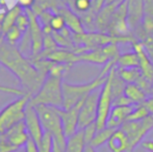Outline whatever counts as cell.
I'll return each mask as SVG.
<instances>
[{
    "label": "cell",
    "mask_w": 153,
    "mask_h": 152,
    "mask_svg": "<svg viewBox=\"0 0 153 152\" xmlns=\"http://www.w3.org/2000/svg\"><path fill=\"white\" fill-rule=\"evenodd\" d=\"M0 65L7 68L19 79L25 93L30 96L40 90L46 79L16 45L10 44L4 39L0 41Z\"/></svg>",
    "instance_id": "1"
},
{
    "label": "cell",
    "mask_w": 153,
    "mask_h": 152,
    "mask_svg": "<svg viewBox=\"0 0 153 152\" xmlns=\"http://www.w3.org/2000/svg\"><path fill=\"white\" fill-rule=\"evenodd\" d=\"M117 59H111L108 63L103 65V68L99 75L90 82L73 85V83H69L67 81H62V96H64L62 108L69 110V108H73L77 103H79L81 100L87 98L92 92L102 87L106 81L111 68L117 65Z\"/></svg>",
    "instance_id": "2"
},
{
    "label": "cell",
    "mask_w": 153,
    "mask_h": 152,
    "mask_svg": "<svg viewBox=\"0 0 153 152\" xmlns=\"http://www.w3.org/2000/svg\"><path fill=\"white\" fill-rule=\"evenodd\" d=\"M62 77L48 75L43 82L42 87L29 100V105L36 106L40 104L62 108L64 104L62 96Z\"/></svg>",
    "instance_id": "3"
},
{
    "label": "cell",
    "mask_w": 153,
    "mask_h": 152,
    "mask_svg": "<svg viewBox=\"0 0 153 152\" xmlns=\"http://www.w3.org/2000/svg\"><path fill=\"white\" fill-rule=\"evenodd\" d=\"M34 108L39 115L44 131L50 133L53 136L54 143H56L62 150H65L67 138L65 136L64 126H62L61 115L59 113V108L40 104V105L34 106Z\"/></svg>",
    "instance_id": "4"
},
{
    "label": "cell",
    "mask_w": 153,
    "mask_h": 152,
    "mask_svg": "<svg viewBox=\"0 0 153 152\" xmlns=\"http://www.w3.org/2000/svg\"><path fill=\"white\" fill-rule=\"evenodd\" d=\"M30 97L29 94L19 96L18 99L12 101L0 110V133H4L16 124L24 121L25 110Z\"/></svg>",
    "instance_id": "5"
},
{
    "label": "cell",
    "mask_w": 153,
    "mask_h": 152,
    "mask_svg": "<svg viewBox=\"0 0 153 152\" xmlns=\"http://www.w3.org/2000/svg\"><path fill=\"white\" fill-rule=\"evenodd\" d=\"M120 128L127 134L130 152H132L133 149L142 143L144 136L153 129V117L149 116L140 121H127Z\"/></svg>",
    "instance_id": "6"
},
{
    "label": "cell",
    "mask_w": 153,
    "mask_h": 152,
    "mask_svg": "<svg viewBox=\"0 0 153 152\" xmlns=\"http://www.w3.org/2000/svg\"><path fill=\"white\" fill-rule=\"evenodd\" d=\"M113 69V68H111ZM111 70L109 72L105 83L100 90V96L98 101V112H97L96 124L98 130L106 127L107 119L113 108V95H111Z\"/></svg>",
    "instance_id": "7"
},
{
    "label": "cell",
    "mask_w": 153,
    "mask_h": 152,
    "mask_svg": "<svg viewBox=\"0 0 153 152\" xmlns=\"http://www.w3.org/2000/svg\"><path fill=\"white\" fill-rule=\"evenodd\" d=\"M119 47L118 44L111 43L106 46L100 48L93 49V50L78 54V62H87L97 65H105L109 61L117 59L119 56Z\"/></svg>",
    "instance_id": "8"
},
{
    "label": "cell",
    "mask_w": 153,
    "mask_h": 152,
    "mask_svg": "<svg viewBox=\"0 0 153 152\" xmlns=\"http://www.w3.org/2000/svg\"><path fill=\"white\" fill-rule=\"evenodd\" d=\"M99 96H100V90L97 89L85 98V102L80 108V113H79L78 130L83 129L88 125L96 122Z\"/></svg>",
    "instance_id": "9"
},
{
    "label": "cell",
    "mask_w": 153,
    "mask_h": 152,
    "mask_svg": "<svg viewBox=\"0 0 153 152\" xmlns=\"http://www.w3.org/2000/svg\"><path fill=\"white\" fill-rule=\"evenodd\" d=\"M29 17V28L28 33L30 35L31 42H32V54L30 57H34L39 55L44 49V31L43 27L41 25V22L39 20V17L36 14H34L31 8L25 10Z\"/></svg>",
    "instance_id": "10"
},
{
    "label": "cell",
    "mask_w": 153,
    "mask_h": 152,
    "mask_svg": "<svg viewBox=\"0 0 153 152\" xmlns=\"http://www.w3.org/2000/svg\"><path fill=\"white\" fill-rule=\"evenodd\" d=\"M129 26L127 22V3L126 0L123 1L117 7L111 24L108 27V35L113 37H121V36H129Z\"/></svg>",
    "instance_id": "11"
},
{
    "label": "cell",
    "mask_w": 153,
    "mask_h": 152,
    "mask_svg": "<svg viewBox=\"0 0 153 152\" xmlns=\"http://www.w3.org/2000/svg\"><path fill=\"white\" fill-rule=\"evenodd\" d=\"M85 98L81 100L79 103L74 105L73 108H69V110H65V108H59V113L61 115L62 126H64V131L66 138L73 136L78 131V121H79V113H80V108L82 106L83 102H85Z\"/></svg>",
    "instance_id": "12"
},
{
    "label": "cell",
    "mask_w": 153,
    "mask_h": 152,
    "mask_svg": "<svg viewBox=\"0 0 153 152\" xmlns=\"http://www.w3.org/2000/svg\"><path fill=\"white\" fill-rule=\"evenodd\" d=\"M24 122L26 124L27 131L29 133V136L32 141L36 144V146L41 144L43 140V136L45 134V131L42 127L40 118L36 113L34 106L27 105L26 110H25V119Z\"/></svg>",
    "instance_id": "13"
},
{
    "label": "cell",
    "mask_w": 153,
    "mask_h": 152,
    "mask_svg": "<svg viewBox=\"0 0 153 152\" xmlns=\"http://www.w3.org/2000/svg\"><path fill=\"white\" fill-rule=\"evenodd\" d=\"M127 3V22L132 30H137L142 25L145 17L144 0H126Z\"/></svg>",
    "instance_id": "14"
},
{
    "label": "cell",
    "mask_w": 153,
    "mask_h": 152,
    "mask_svg": "<svg viewBox=\"0 0 153 152\" xmlns=\"http://www.w3.org/2000/svg\"><path fill=\"white\" fill-rule=\"evenodd\" d=\"M133 51L137 54L140 59V70L142 72V76L146 78L148 81L153 83V62L148 55L145 47L142 42L132 43Z\"/></svg>",
    "instance_id": "15"
},
{
    "label": "cell",
    "mask_w": 153,
    "mask_h": 152,
    "mask_svg": "<svg viewBox=\"0 0 153 152\" xmlns=\"http://www.w3.org/2000/svg\"><path fill=\"white\" fill-rule=\"evenodd\" d=\"M4 134H5L8 142L18 149L25 146L26 143L28 142V140L30 139L28 131H27L26 124H25L24 121L13 126L10 129H8L6 132H4Z\"/></svg>",
    "instance_id": "16"
},
{
    "label": "cell",
    "mask_w": 153,
    "mask_h": 152,
    "mask_svg": "<svg viewBox=\"0 0 153 152\" xmlns=\"http://www.w3.org/2000/svg\"><path fill=\"white\" fill-rule=\"evenodd\" d=\"M56 14H61L65 19L66 26L75 35H82L85 33V28L83 26V23L81 18L71 8L62 5L57 10Z\"/></svg>",
    "instance_id": "17"
},
{
    "label": "cell",
    "mask_w": 153,
    "mask_h": 152,
    "mask_svg": "<svg viewBox=\"0 0 153 152\" xmlns=\"http://www.w3.org/2000/svg\"><path fill=\"white\" fill-rule=\"evenodd\" d=\"M135 106H137V104L129 106H113L109 117L107 119L106 126L114 128V129L120 128L127 121V118L132 113Z\"/></svg>",
    "instance_id": "18"
},
{
    "label": "cell",
    "mask_w": 153,
    "mask_h": 152,
    "mask_svg": "<svg viewBox=\"0 0 153 152\" xmlns=\"http://www.w3.org/2000/svg\"><path fill=\"white\" fill-rule=\"evenodd\" d=\"M121 3H111V4H105L101 10L98 13L96 17V21H95V26L101 33H105L108 30L109 24L113 19V16L115 14L117 7Z\"/></svg>",
    "instance_id": "19"
},
{
    "label": "cell",
    "mask_w": 153,
    "mask_h": 152,
    "mask_svg": "<svg viewBox=\"0 0 153 152\" xmlns=\"http://www.w3.org/2000/svg\"><path fill=\"white\" fill-rule=\"evenodd\" d=\"M107 146L111 152H130L127 134L121 128H118L114 131L113 136L107 142Z\"/></svg>",
    "instance_id": "20"
},
{
    "label": "cell",
    "mask_w": 153,
    "mask_h": 152,
    "mask_svg": "<svg viewBox=\"0 0 153 152\" xmlns=\"http://www.w3.org/2000/svg\"><path fill=\"white\" fill-rule=\"evenodd\" d=\"M85 148L83 130L79 129L76 133L67 138L65 152H83Z\"/></svg>",
    "instance_id": "21"
},
{
    "label": "cell",
    "mask_w": 153,
    "mask_h": 152,
    "mask_svg": "<svg viewBox=\"0 0 153 152\" xmlns=\"http://www.w3.org/2000/svg\"><path fill=\"white\" fill-rule=\"evenodd\" d=\"M124 95L132 100L134 104H142L147 100V94L137 83H127Z\"/></svg>",
    "instance_id": "22"
},
{
    "label": "cell",
    "mask_w": 153,
    "mask_h": 152,
    "mask_svg": "<svg viewBox=\"0 0 153 152\" xmlns=\"http://www.w3.org/2000/svg\"><path fill=\"white\" fill-rule=\"evenodd\" d=\"M21 8H22V7H20L18 4H16V5L13 6V7L10 8V10H8L7 13H5L3 20H2V24H1L3 36L5 35V33H7V31L10 30V29L15 25V23H16V20H17V18H18V16L23 12Z\"/></svg>",
    "instance_id": "23"
},
{
    "label": "cell",
    "mask_w": 153,
    "mask_h": 152,
    "mask_svg": "<svg viewBox=\"0 0 153 152\" xmlns=\"http://www.w3.org/2000/svg\"><path fill=\"white\" fill-rule=\"evenodd\" d=\"M117 66L119 68H140L139 56L134 51L119 54L117 59Z\"/></svg>",
    "instance_id": "24"
},
{
    "label": "cell",
    "mask_w": 153,
    "mask_h": 152,
    "mask_svg": "<svg viewBox=\"0 0 153 152\" xmlns=\"http://www.w3.org/2000/svg\"><path fill=\"white\" fill-rule=\"evenodd\" d=\"M117 73L126 83H135L142 76L140 68H119L117 67Z\"/></svg>",
    "instance_id": "25"
},
{
    "label": "cell",
    "mask_w": 153,
    "mask_h": 152,
    "mask_svg": "<svg viewBox=\"0 0 153 152\" xmlns=\"http://www.w3.org/2000/svg\"><path fill=\"white\" fill-rule=\"evenodd\" d=\"M115 130L116 129L107 127V126L103 128V129L98 130L90 145H92L94 148H98V147L102 146L103 144H107V142H108V140L111 139V136H113Z\"/></svg>",
    "instance_id": "26"
},
{
    "label": "cell",
    "mask_w": 153,
    "mask_h": 152,
    "mask_svg": "<svg viewBox=\"0 0 153 152\" xmlns=\"http://www.w3.org/2000/svg\"><path fill=\"white\" fill-rule=\"evenodd\" d=\"M149 116H150L149 110H147V108H146L143 103L137 104V106H135V108L132 110V113L128 116L127 121H140V120L145 119V118L149 117Z\"/></svg>",
    "instance_id": "27"
},
{
    "label": "cell",
    "mask_w": 153,
    "mask_h": 152,
    "mask_svg": "<svg viewBox=\"0 0 153 152\" xmlns=\"http://www.w3.org/2000/svg\"><path fill=\"white\" fill-rule=\"evenodd\" d=\"M23 35H24V33H22L16 25H14V26L4 35V40L7 43H10V44L16 45L17 43H19L21 41Z\"/></svg>",
    "instance_id": "28"
},
{
    "label": "cell",
    "mask_w": 153,
    "mask_h": 152,
    "mask_svg": "<svg viewBox=\"0 0 153 152\" xmlns=\"http://www.w3.org/2000/svg\"><path fill=\"white\" fill-rule=\"evenodd\" d=\"M53 146H54L53 136L48 132H45L42 142L38 146L39 152H53Z\"/></svg>",
    "instance_id": "29"
},
{
    "label": "cell",
    "mask_w": 153,
    "mask_h": 152,
    "mask_svg": "<svg viewBox=\"0 0 153 152\" xmlns=\"http://www.w3.org/2000/svg\"><path fill=\"white\" fill-rule=\"evenodd\" d=\"M71 6L75 12L85 14L91 10L92 0H73Z\"/></svg>",
    "instance_id": "30"
},
{
    "label": "cell",
    "mask_w": 153,
    "mask_h": 152,
    "mask_svg": "<svg viewBox=\"0 0 153 152\" xmlns=\"http://www.w3.org/2000/svg\"><path fill=\"white\" fill-rule=\"evenodd\" d=\"M17 27L20 29L22 33H26L29 28V17L27 15L26 12H22L20 15L18 16L16 20V23H15Z\"/></svg>",
    "instance_id": "31"
},
{
    "label": "cell",
    "mask_w": 153,
    "mask_h": 152,
    "mask_svg": "<svg viewBox=\"0 0 153 152\" xmlns=\"http://www.w3.org/2000/svg\"><path fill=\"white\" fill-rule=\"evenodd\" d=\"M83 136H85V145H90L92 143L93 139H94L95 134L98 131V128H97V124L96 122L88 125L87 127L83 128Z\"/></svg>",
    "instance_id": "32"
},
{
    "label": "cell",
    "mask_w": 153,
    "mask_h": 152,
    "mask_svg": "<svg viewBox=\"0 0 153 152\" xmlns=\"http://www.w3.org/2000/svg\"><path fill=\"white\" fill-rule=\"evenodd\" d=\"M50 26L53 31H61L62 29H64L66 27L64 17L61 14H55L50 21Z\"/></svg>",
    "instance_id": "33"
},
{
    "label": "cell",
    "mask_w": 153,
    "mask_h": 152,
    "mask_svg": "<svg viewBox=\"0 0 153 152\" xmlns=\"http://www.w3.org/2000/svg\"><path fill=\"white\" fill-rule=\"evenodd\" d=\"M17 150L19 149L8 142L5 134L0 133V152H16Z\"/></svg>",
    "instance_id": "34"
},
{
    "label": "cell",
    "mask_w": 153,
    "mask_h": 152,
    "mask_svg": "<svg viewBox=\"0 0 153 152\" xmlns=\"http://www.w3.org/2000/svg\"><path fill=\"white\" fill-rule=\"evenodd\" d=\"M129 105H134V103H133L132 100H130L124 94L119 96L118 98H116L113 101V106H129Z\"/></svg>",
    "instance_id": "35"
},
{
    "label": "cell",
    "mask_w": 153,
    "mask_h": 152,
    "mask_svg": "<svg viewBox=\"0 0 153 152\" xmlns=\"http://www.w3.org/2000/svg\"><path fill=\"white\" fill-rule=\"evenodd\" d=\"M36 0H17V4L22 8H31L33 6Z\"/></svg>",
    "instance_id": "36"
},
{
    "label": "cell",
    "mask_w": 153,
    "mask_h": 152,
    "mask_svg": "<svg viewBox=\"0 0 153 152\" xmlns=\"http://www.w3.org/2000/svg\"><path fill=\"white\" fill-rule=\"evenodd\" d=\"M24 150H25V152H39L38 146H36V144L31 140V139H29L28 142H27L26 145L24 146Z\"/></svg>",
    "instance_id": "37"
},
{
    "label": "cell",
    "mask_w": 153,
    "mask_h": 152,
    "mask_svg": "<svg viewBox=\"0 0 153 152\" xmlns=\"http://www.w3.org/2000/svg\"><path fill=\"white\" fill-rule=\"evenodd\" d=\"M143 104L146 106V108H147V110H149L150 116H152V117H153V97L147 98V100H146Z\"/></svg>",
    "instance_id": "38"
},
{
    "label": "cell",
    "mask_w": 153,
    "mask_h": 152,
    "mask_svg": "<svg viewBox=\"0 0 153 152\" xmlns=\"http://www.w3.org/2000/svg\"><path fill=\"white\" fill-rule=\"evenodd\" d=\"M142 147L147 152H153V140L142 142Z\"/></svg>",
    "instance_id": "39"
},
{
    "label": "cell",
    "mask_w": 153,
    "mask_h": 152,
    "mask_svg": "<svg viewBox=\"0 0 153 152\" xmlns=\"http://www.w3.org/2000/svg\"><path fill=\"white\" fill-rule=\"evenodd\" d=\"M95 149L96 148H94L92 145H85V151L83 152H97Z\"/></svg>",
    "instance_id": "40"
},
{
    "label": "cell",
    "mask_w": 153,
    "mask_h": 152,
    "mask_svg": "<svg viewBox=\"0 0 153 152\" xmlns=\"http://www.w3.org/2000/svg\"><path fill=\"white\" fill-rule=\"evenodd\" d=\"M53 152H65L56 143H54V146H53Z\"/></svg>",
    "instance_id": "41"
},
{
    "label": "cell",
    "mask_w": 153,
    "mask_h": 152,
    "mask_svg": "<svg viewBox=\"0 0 153 152\" xmlns=\"http://www.w3.org/2000/svg\"><path fill=\"white\" fill-rule=\"evenodd\" d=\"M125 0H106L105 4H111V3H122Z\"/></svg>",
    "instance_id": "42"
},
{
    "label": "cell",
    "mask_w": 153,
    "mask_h": 152,
    "mask_svg": "<svg viewBox=\"0 0 153 152\" xmlns=\"http://www.w3.org/2000/svg\"><path fill=\"white\" fill-rule=\"evenodd\" d=\"M65 1L68 2L69 4H71V3H72V2H73V0H65Z\"/></svg>",
    "instance_id": "43"
}]
</instances>
